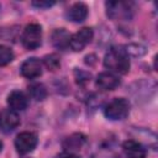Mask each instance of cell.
<instances>
[{"mask_svg":"<svg viewBox=\"0 0 158 158\" xmlns=\"http://www.w3.org/2000/svg\"><path fill=\"white\" fill-rule=\"evenodd\" d=\"M43 63H44V65H46V68L48 70L54 72V70L59 69V67H60V58L57 54H54V53L47 54L43 58Z\"/></svg>","mask_w":158,"mask_h":158,"instance_id":"17","label":"cell"},{"mask_svg":"<svg viewBox=\"0 0 158 158\" xmlns=\"http://www.w3.org/2000/svg\"><path fill=\"white\" fill-rule=\"evenodd\" d=\"M132 4L131 2H123V1H109L106 2V14L110 19L117 20V19H131L132 15Z\"/></svg>","mask_w":158,"mask_h":158,"instance_id":"4","label":"cell"},{"mask_svg":"<svg viewBox=\"0 0 158 158\" xmlns=\"http://www.w3.org/2000/svg\"><path fill=\"white\" fill-rule=\"evenodd\" d=\"M118 85H120V79L110 72L100 73L96 78V86L101 90H114Z\"/></svg>","mask_w":158,"mask_h":158,"instance_id":"10","label":"cell"},{"mask_svg":"<svg viewBox=\"0 0 158 158\" xmlns=\"http://www.w3.org/2000/svg\"><path fill=\"white\" fill-rule=\"evenodd\" d=\"M122 149L127 158H146L147 151L144 146L135 139H127L122 144Z\"/></svg>","mask_w":158,"mask_h":158,"instance_id":"9","label":"cell"},{"mask_svg":"<svg viewBox=\"0 0 158 158\" xmlns=\"http://www.w3.org/2000/svg\"><path fill=\"white\" fill-rule=\"evenodd\" d=\"M12 59H14V52L11 51V48L0 44V67L7 65L10 62H12Z\"/></svg>","mask_w":158,"mask_h":158,"instance_id":"18","label":"cell"},{"mask_svg":"<svg viewBox=\"0 0 158 158\" xmlns=\"http://www.w3.org/2000/svg\"><path fill=\"white\" fill-rule=\"evenodd\" d=\"M37 146V136L32 132L25 131L16 136L15 148L20 154H26L32 152Z\"/></svg>","mask_w":158,"mask_h":158,"instance_id":"6","label":"cell"},{"mask_svg":"<svg viewBox=\"0 0 158 158\" xmlns=\"http://www.w3.org/2000/svg\"><path fill=\"white\" fill-rule=\"evenodd\" d=\"M74 78H75V81L77 84L79 85H85L90 81V78H91V74L86 70H83V69H75L74 70Z\"/></svg>","mask_w":158,"mask_h":158,"instance_id":"19","label":"cell"},{"mask_svg":"<svg viewBox=\"0 0 158 158\" xmlns=\"http://www.w3.org/2000/svg\"><path fill=\"white\" fill-rule=\"evenodd\" d=\"M25 48L32 51L41 46L42 42V28L38 23H30L25 27L21 37Z\"/></svg>","mask_w":158,"mask_h":158,"instance_id":"3","label":"cell"},{"mask_svg":"<svg viewBox=\"0 0 158 158\" xmlns=\"http://www.w3.org/2000/svg\"><path fill=\"white\" fill-rule=\"evenodd\" d=\"M7 104L10 106L11 110L14 111H22L27 107L28 105V99L27 96L22 93V91H19V90H15L12 93L9 94L7 96Z\"/></svg>","mask_w":158,"mask_h":158,"instance_id":"11","label":"cell"},{"mask_svg":"<svg viewBox=\"0 0 158 158\" xmlns=\"http://www.w3.org/2000/svg\"><path fill=\"white\" fill-rule=\"evenodd\" d=\"M130 112V102L125 98H115L106 104L104 114L109 120L118 121L127 117Z\"/></svg>","mask_w":158,"mask_h":158,"instance_id":"2","label":"cell"},{"mask_svg":"<svg viewBox=\"0 0 158 158\" xmlns=\"http://www.w3.org/2000/svg\"><path fill=\"white\" fill-rule=\"evenodd\" d=\"M93 36H94V32L90 27H83L78 32L70 36L69 47L75 52H80L91 42Z\"/></svg>","mask_w":158,"mask_h":158,"instance_id":"5","label":"cell"},{"mask_svg":"<svg viewBox=\"0 0 158 158\" xmlns=\"http://www.w3.org/2000/svg\"><path fill=\"white\" fill-rule=\"evenodd\" d=\"M1 149H2V142L0 141V151H1Z\"/></svg>","mask_w":158,"mask_h":158,"instance_id":"22","label":"cell"},{"mask_svg":"<svg viewBox=\"0 0 158 158\" xmlns=\"http://www.w3.org/2000/svg\"><path fill=\"white\" fill-rule=\"evenodd\" d=\"M125 52L127 56L130 54L132 57H141L147 52V48L141 43H130L125 47Z\"/></svg>","mask_w":158,"mask_h":158,"instance_id":"16","label":"cell"},{"mask_svg":"<svg viewBox=\"0 0 158 158\" xmlns=\"http://www.w3.org/2000/svg\"><path fill=\"white\" fill-rule=\"evenodd\" d=\"M52 5H54V1H44V0H40V1H32V6L37 7V9H48Z\"/></svg>","mask_w":158,"mask_h":158,"instance_id":"20","label":"cell"},{"mask_svg":"<svg viewBox=\"0 0 158 158\" xmlns=\"http://www.w3.org/2000/svg\"><path fill=\"white\" fill-rule=\"evenodd\" d=\"M88 16V6L84 2H75L67 12V17L73 22H81Z\"/></svg>","mask_w":158,"mask_h":158,"instance_id":"12","label":"cell"},{"mask_svg":"<svg viewBox=\"0 0 158 158\" xmlns=\"http://www.w3.org/2000/svg\"><path fill=\"white\" fill-rule=\"evenodd\" d=\"M21 74L27 79H36L42 74V64L38 58H28L21 65Z\"/></svg>","mask_w":158,"mask_h":158,"instance_id":"8","label":"cell"},{"mask_svg":"<svg viewBox=\"0 0 158 158\" xmlns=\"http://www.w3.org/2000/svg\"><path fill=\"white\" fill-rule=\"evenodd\" d=\"M28 93H30V96L37 101H42L46 99L47 96V89L43 84L41 83H35V84H31L28 86Z\"/></svg>","mask_w":158,"mask_h":158,"instance_id":"15","label":"cell"},{"mask_svg":"<svg viewBox=\"0 0 158 158\" xmlns=\"http://www.w3.org/2000/svg\"><path fill=\"white\" fill-rule=\"evenodd\" d=\"M69 38L70 36L64 28H57L52 33V43L56 48L59 49H65L67 47H69Z\"/></svg>","mask_w":158,"mask_h":158,"instance_id":"14","label":"cell"},{"mask_svg":"<svg viewBox=\"0 0 158 158\" xmlns=\"http://www.w3.org/2000/svg\"><path fill=\"white\" fill-rule=\"evenodd\" d=\"M20 125V116L11 109H5L0 112V131L10 133Z\"/></svg>","mask_w":158,"mask_h":158,"instance_id":"7","label":"cell"},{"mask_svg":"<svg viewBox=\"0 0 158 158\" xmlns=\"http://www.w3.org/2000/svg\"><path fill=\"white\" fill-rule=\"evenodd\" d=\"M58 158H80V157H78L77 154H73V153H64V154H60Z\"/></svg>","mask_w":158,"mask_h":158,"instance_id":"21","label":"cell"},{"mask_svg":"<svg viewBox=\"0 0 158 158\" xmlns=\"http://www.w3.org/2000/svg\"><path fill=\"white\" fill-rule=\"evenodd\" d=\"M85 136L81 133H73L63 141V148L67 153H72L74 151L80 149L85 143Z\"/></svg>","mask_w":158,"mask_h":158,"instance_id":"13","label":"cell"},{"mask_svg":"<svg viewBox=\"0 0 158 158\" xmlns=\"http://www.w3.org/2000/svg\"><path fill=\"white\" fill-rule=\"evenodd\" d=\"M104 65L118 74H126L130 70V59L125 49L112 47L104 58Z\"/></svg>","mask_w":158,"mask_h":158,"instance_id":"1","label":"cell"}]
</instances>
